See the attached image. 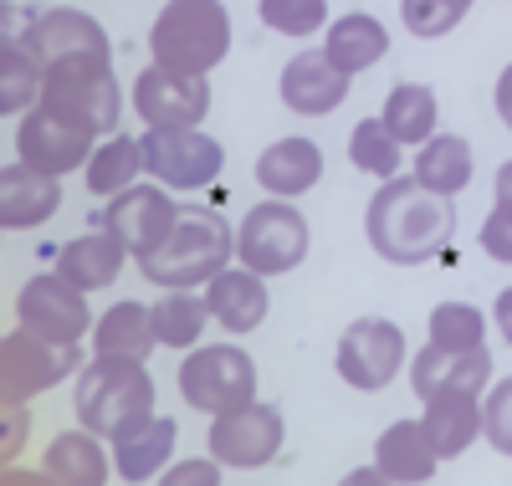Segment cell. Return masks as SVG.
<instances>
[{"label":"cell","instance_id":"cell-32","mask_svg":"<svg viewBox=\"0 0 512 486\" xmlns=\"http://www.w3.org/2000/svg\"><path fill=\"white\" fill-rule=\"evenodd\" d=\"M205 318H210V302L185 292V287H169L154 302V333H159L164 348H190L205 333Z\"/></svg>","mask_w":512,"mask_h":486},{"label":"cell","instance_id":"cell-31","mask_svg":"<svg viewBox=\"0 0 512 486\" xmlns=\"http://www.w3.org/2000/svg\"><path fill=\"white\" fill-rule=\"evenodd\" d=\"M384 128L400 144H425L436 134V93L420 82H400L390 98H384Z\"/></svg>","mask_w":512,"mask_h":486},{"label":"cell","instance_id":"cell-16","mask_svg":"<svg viewBox=\"0 0 512 486\" xmlns=\"http://www.w3.org/2000/svg\"><path fill=\"white\" fill-rule=\"evenodd\" d=\"M492 379V353L477 348H436L425 343L415 353V369L410 384L420 400H436V394H482V384Z\"/></svg>","mask_w":512,"mask_h":486},{"label":"cell","instance_id":"cell-22","mask_svg":"<svg viewBox=\"0 0 512 486\" xmlns=\"http://www.w3.org/2000/svg\"><path fill=\"white\" fill-rule=\"evenodd\" d=\"M379 476L384 481H431L441 456L431 446V435H425V420H395L390 430L379 435Z\"/></svg>","mask_w":512,"mask_h":486},{"label":"cell","instance_id":"cell-37","mask_svg":"<svg viewBox=\"0 0 512 486\" xmlns=\"http://www.w3.org/2000/svg\"><path fill=\"white\" fill-rule=\"evenodd\" d=\"M400 11L415 36H446L461 21V6H451V0H400Z\"/></svg>","mask_w":512,"mask_h":486},{"label":"cell","instance_id":"cell-33","mask_svg":"<svg viewBox=\"0 0 512 486\" xmlns=\"http://www.w3.org/2000/svg\"><path fill=\"white\" fill-rule=\"evenodd\" d=\"M88 169V190L93 195H118V190H128L134 185V174L144 169V149L134 144V139H108L103 149H93V159L82 164Z\"/></svg>","mask_w":512,"mask_h":486},{"label":"cell","instance_id":"cell-19","mask_svg":"<svg viewBox=\"0 0 512 486\" xmlns=\"http://www.w3.org/2000/svg\"><path fill=\"white\" fill-rule=\"evenodd\" d=\"M349 98V72H338L328 52H303L282 72V103L303 118H323Z\"/></svg>","mask_w":512,"mask_h":486},{"label":"cell","instance_id":"cell-15","mask_svg":"<svg viewBox=\"0 0 512 486\" xmlns=\"http://www.w3.org/2000/svg\"><path fill=\"white\" fill-rule=\"evenodd\" d=\"M134 103H139L144 123H154V128H195L210 108V87H205V77L149 67L134 82Z\"/></svg>","mask_w":512,"mask_h":486},{"label":"cell","instance_id":"cell-7","mask_svg":"<svg viewBox=\"0 0 512 486\" xmlns=\"http://www.w3.org/2000/svg\"><path fill=\"white\" fill-rule=\"evenodd\" d=\"M180 394L190 410H205V415H226V410H241L256 400V369L241 348H200L185 359L180 369Z\"/></svg>","mask_w":512,"mask_h":486},{"label":"cell","instance_id":"cell-44","mask_svg":"<svg viewBox=\"0 0 512 486\" xmlns=\"http://www.w3.org/2000/svg\"><path fill=\"white\" fill-rule=\"evenodd\" d=\"M497 200H502V205H512V159L497 169Z\"/></svg>","mask_w":512,"mask_h":486},{"label":"cell","instance_id":"cell-38","mask_svg":"<svg viewBox=\"0 0 512 486\" xmlns=\"http://www.w3.org/2000/svg\"><path fill=\"white\" fill-rule=\"evenodd\" d=\"M482 430H487V440H492V451L512 456V379H502V384L492 389V400L482 405Z\"/></svg>","mask_w":512,"mask_h":486},{"label":"cell","instance_id":"cell-1","mask_svg":"<svg viewBox=\"0 0 512 486\" xmlns=\"http://www.w3.org/2000/svg\"><path fill=\"white\" fill-rule=\"evenodd\" d=\"M364 231H369V246L395 261V267H420L446 251L451 231H456V210L446 205V195L425 190L415 174L410 180H384L369 200V215H364Z\"/></svg>","mask_w":512,"mask_h":486},{"label":"cell","instance_id":"cell-11","mask_svg":"<svg viewBox=\"0 0 512 486\" xmlns=\"http://www.w3.org/2000/svg\"><path fill=\"white\" fill-rule=\"evenodd\" d=\"M16 323L31 328L36 338H52V343H77L82 333L93 328V313H88V297L82 287H72L62 272L52 277H31L16 297Z\"/></svg>","mask_w":512,"mask_h":486},{"label":"cell","instance_id":"cell-3","mask_svg":"<svg viewBox=\"0 0 512 486\" xmlns=\"http://www.w3.org/2000/svg\"><path fill=\"white\" fill-rule=\"evenodd\" d=\"M154 67L205 77L210 67H221L231 52V16L221 0H169L149 31Z\"/></svg>","mask_w":512,"mask_h":486},{"label":"cell","instance_id":"cell-18","mask_svg":"<svg viewBox=\"0 0 512 486\" xmlns=\"http://www.w3.org/2000/svg\"><path fill=\"white\" fill-rule=\"evenodd\" d=\"M62 205V185L57 174L36 169L26 159L0 169V226L6 231H31L41 220H52V210Z\"/></svg>","mask_w":512,"mask_h":486},{"label":"cell","instance_id":"cell-29","mask_svg":"<svg viewBox=\"0 0 512 486\" xmlns=\"http://www.w3.org/2000/svg\"><path fill=\"white\" fill-rule=\"evenodd\" d=\"M169 451H175V420L154 415L144 430H134L128 440H118L113 471H118L123 481H149V476H159V466L169 461Z\"/></svg>","mask_w":512,"mask_h":486},{"label":"cell","instance_id":"cell-4","mask_svg":"<svg viewBox=\"0 0 512 486\" xmlns=\"http://www.w3.org/2000/svg\"><path fill=\"white\" fill-rule=\"evenodd\" d=\"M231 251H236V236L216 210L210 205H180V226L169 231V241L149 261H139V267L154 287H200L216 272H226Z\"/></svg>","mask_w":512,"mask_h":486},{"label":"cell","instance_id":"cell-36","mask_svg":"<svg viewBox=\"0 0 512 486\" xmlns=\"http://www.w3.org/2000/svg\"><path fill=\"white\" fill-rule=\"evenodd\" d=\"M256 11L282 36H313L328 21V0H262Z\"/></svg>","mask_w":512,"mask_h":486},{"label":"cell","instance_id":"cell-21","mask_svg":"<svg viewBox=\"0 0 512 486\" xmlns=\"http://www.w3.org/2000/svg\"><path fill=\"white\" fill-rule=\"evenodd\" d=\"M205 302H210V318L216 323H226L231 333H251V328H262L267 323V287H262V277H256L251 267L246 272H216L210 277V287H205Z\"/></svg>","mask_w":512,"mask_h":486},{"label":"cell","instance_id":"cell-6","mask_svg":"<svg viewBox=\"0 0 512 486\" xmlns=\"http://www.w3.org/2000/svg\"><path fill=\"white\" fill-rule=\"evenodd\" d=\"M308 220L297 205H282V200H267L256 205L241 231H236V256L246 261V267L256 277H277V272H292L297 261L308 256Z\"/></svg>","mask_w":512,"mask_h":486},{"label":"cell","instance_id":"cell-17","mask_svg":"<svg viewBox=\"0 0 512 486\" xmlns=\"http://www.w3.org/2000/svg\"><path fill=\"white\" fill-rule=\"evenodd\" d=\"M26 47L41 67L67 62V57H113L108 52V31L88 16V11H41L26 26Z\"/></svg>","mask_w":512,"mask_h":486},{"label":"cell","instance_id":"cell-14","mask_svg":"<svg viewBox=\"0 0 512 486\" xmlns=\"http://www.w3.org/2000/svg\"><path fill=\"white\" fill-rule=\"evenodd\" d=\"M282 451V415L272 405H241V410H226L216 415V425H210V456H216L221 466H267L272 456Z\"/></svg>","mask_w":512,"mask_h":486},{"label":"cell","instance_id":"cell-41","mask_svg":"<svg viewBox=\"0 0 512 486\" xmlns=\"http://www.w3.org/2000/svg\"><path fill=\"white\" fill-rule=\"evenodd\" d=\"M16 440H26V415L16 405H6V456L16 451Z\"/></svg>","mask_w":512,"mask_h":486},{"label":"cell","instance_id":"cell-5","mask_svg":"<svg viewBox=\"0 0 512 486\" xmlns=\"http://www.w3.org/2000/svg\"><path fill=\"white\" fill-rule=\"evenodd\" d=\"M41 108H52L93 134H113L118 128V82H113V57H67L47 67V87H41Z\"/></svg>","mask_w":512,"mask_h":486},{"label":"cell","instance_id":"cell-25","mask_svg":"<svg viewBox=\"0 0 512 486\" xmlns=\"http://www.w3.org/2000/svg\"><path fill=\"white\" fill-rule=\"evenodd\" d=\"M103 435H93L88 425L72 430V435H57L47 446V476L62 481V486H103L108 481V456L98 446Z\"/></svg>","mask_w":512,"mask_h":486},{"label":"cell","instance_id":"cell-23","mask_svg":"<svg viewBox=\"0 0 512 486\" xmlns=\"http://www.w3.org/2000/svg\"><path fill=\"white\" fill-rule=\"evenodd\" d=\"M477 430H482L477 394H436V400H425V435H431L441 461H456L477 440Z\"/></svg>","mask_w":512,"mask_h":486},{"label":"cell","instance_id":"cell-34","mask_svg":"<svg viewBox=\"0 0 512 486\" xmlns=\"http://www.w3.org/2000/svg\"><path fill=\"white\" fill-rule=\"evenodd\" d=\"M349 154H354V164L364 174H379V180H395V169H400V139L384 128V118H364L354 128Z\"/></svg>","mask_w":512,"mask_h":486},{"label":"cell","instance_id":"cell-9","mask_svg":"<svg viewBox=\"0 0 512 486\" xmlns=\"http://www.w3.org/2000/svg\"><path fill=\"white\" fill-rule=\"evenodd\" d=\"M139 149L144 169L175 190H200L221 174V144L200 128H149Z\"/></svg>","mask_w":512,"mask_h":486},{"label":"cell","instance_id":"cell-8","mask_svg":"<svg viewBox=\"0 0 512 486\" xmlns=\"http://www.w3.org/2000/svg\"><path fill=\"white\" fill-rule=\"evenodd\" d=\"M72 369H77V343L36 338L31 328H16L0 343V389H6V405H26L31 394L52 389Z\"/></svg>","mask_w":512,"mask_h":486},{"label":"cell","instance_id":"cell-45","mask_svg":"<svg viewBox=\"0 0 512 486\" xmlns=\"http://www.w3.org/2000/svg\"><path fill=\"white\" fill-rule=\"evenodd\" d=\"M451 6H461V11H466V6H472V0H451Z\"/></svg>","mask_w":512,"mask_h":486},{"label":"cell","instance_id":"cell-2","mask_svg":"<svg viewBox=\"0 0 512 486\" xmlns=\"http://www.w3.org/2000/svg\"><path fill=\"white\" fill-rule=\"evenodd\" d=\"M77 420L103 440H128L154 420V379L144 359H123V353H98V359L77 374Z\"/></svg>","mask_w":512,"mask_h":486},{"label":"cell","instance_id":"cell-26","mask_svg":"<svg viewBox=\"0 0 512 486\" xmlns=\"http://www.w3.org/2000/svg\"><path fill=\"white\" fill-rule=\"evenodd\" d=\"M98 338V353H123V359H144L159 348V333H154V307L144 302H118L103 313V323L93 328Z\"/></svg>","mask_w":512,"mask_h":486},{"label":"cell","instance_id":"cell-35","mask_svg":"<svg viewBox=\"0 0 512 486\" xmlns=\"http://www.w3.org/2000/svg\"><path fill=\"white\" fill-rule=\"evenodd\" d=\"M431 343L436 348H477L482 343V313L466 302H441L431 313Z\"/></svg>","mask_w":512,"mask_h":486},{"label":"cell","instance_id":"cell-42","mask_svg":"<svg viewBox=\"0 0 512 486\" xmlns=\"http://www.w3.org/2000/svg\"><path fill=\"white\" fill-rule=\"evenodd\" d=\"M497 113H502V123L512 128V67H507L502 82H497Z\"/></svg>","mask_w":512,"mask_h":486},{"label":"cell","instance_id":"cell-27","mask_svg":"<svg viewBox=\"0 0 512 486\" xmlns=\"http://www.w3.org/2000/svg\"><path fill=\"white\" fill-rule=\"evenodd\" d=\"M415 180L425 190L436 195H461L466 185H472V149H466V139L456 134H431L420 144V159H415Z\"/></svg>","mask_w":512,"mask_h":486},{"label":"cell","instance_id":"cell-40","mask_svg":"<svg viewBox=\"0 0 512 486\" xmlns=\"http://www.w3.org/2000/svg\"><path fill=\"white\" fill-rule=\"evenodd\" d=\"M164 481H169V486H185V481L216 486V481H221V461H216V456H210V461H185V466H175V471H169Z\"/></svg>","mask_w":512,"mask_h":486},{"label":"cell","instance_id":"cell-43","mask_svg":"<svg viewBox=\"0 0 512 486\" xmlns=\"http://www.w3.org/2000/svg\"><path fill=\"white\" fill-rule=\"evenodd\" d=\"M497 328H502V338L512 343V287L497 297Z\"/></svg>","mask_w":512,"mask_h":486},{"label":"cell","instance_id":"cell-30","mask_svg":"<svg viewBox=\"0 0 512 486\" xmlns=\"http://www.w3.org/2000/svg\"><path fill=\"white\" fill-rule=\"evenodd\" d=\"M41 87H47V67L31 57L26 41H0V108L21 113L31 103H41Z\"/></svg>","mask_w":512,"mask_h":486},{"label":"cell","instance_id":"cell-12","mask_svg":"<svg viewBox=\"0 0 512 486\" xmlns=\"http://www.w3.org/2000/svg\"><path fill=\"white\" fill-rule=\"evenodd\" d=\"M93 128H82V123H72V118H62V113H52V108H31V113H21V128H16V159H26V164H36V169H47V174H62L67 169H77V164H88L93 159Z\"/></svg>","mask_w":512,"mask_h":486},{"label":"cell","instance_id":"cell-24","mask_svg":"<svg viewBox=\"0 0 512 486\" xmlns=\"http://www.w3.org/2000/svg\"><path fill=\"white\" fill-rule=\"evenodd\" d=\"M123 256H128V246H123L113 231H103V236H77V241H67V246H62L57 272H62L72 287L93 292V287H108V282L118 277Z\"/></svg>","mask_w":512,"mask_h":486},{"label":"cell","instance_id":"cell-13","mask_svg":"<svg viewBox=\"0 0 512 486\" xmlns=\"http://www.w3.org/2000/svg\"><path fill=\"white\" fill-rule=\"evenodd\" d=\"M405 364V333L390 318H359L338 338V374L354 389H384Z\"/></svg>","mask_w":512,"mask_h":486},{"label":"cell","instance_id":"cell-20","mask_svg":"<svg viewBox=\"0 0 512 486\" xmlns=\"http://www.w3.org/2000/svg\"><path fill=\"white\" fill-rule=\"evenodd\" d=\"M256 180L277 200H297L323 180V149L313 139H277L262 159H256Z\"/></svg>","mask_w":512,"mask_h":486},{"label":"cell","instance_id":"cell-10","mask_svg":"<svg viewBox=\"0 0 512 486\" xmlns=\"http://www.w3.org/2000/svg\"><path fill=\"white\" fill-rule=\"evenodd\" d=\"M175 226H180V205L169 200L159 185H128L103 210V231H113L128 246V256H139V261H149L169 241Z\"/></svg>","mask_w":512,"mask_h":486},{"label":"cell","instance_id":"cell-39","mask_svg":"<svg viewBox=\"0 0 512 486\" xmlns=\"http://www.w3.org/2000/svg\"><path fill=\"white\" fill-rule=\"evenodd\" d=\"M482 246L492 261H512V205L497 200V210L487 215V226H482Z\"/></svg>","mask_w":512,"mask_h":486},{"label":"cell","instance_id":"cell-28","mask_svg":"<svg viewBox=\"0 0 512 486\" xmlns=\"http://www.w3.org/2000/svg\"><path fill=\"white\" fill-rule=\"evenodd\" d=\"M323 52H328V62H333L338 72L354 77V72L374 67L384 52H390V31H384L374 16H344V21H333Z\"/></svg>","mask_w":512,"mask_h":486}]
</instances>
